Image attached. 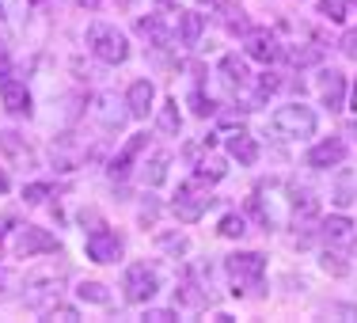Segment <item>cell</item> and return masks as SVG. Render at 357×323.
Instances as JSON below:
<instances>
[{"label":"cell","instance_id":"obj_2","mask_svg":"<svg viewBox=\"0 0 357 323\" xmlns=\"http://www.w3.org/2000/svg\"><path fill=\"white\" fill-rule=\"evenodd\" d=\"M270 130L282 133L289 141H301V137H312L316 133V110L304 107V103H289V107H278L270 114Z\"/></svg>","mask_w":357,"mask_h":323},{"label":"cell","instance_id":"obj_33","mask_svg":"<svg viewBox=\"0 0 357 323\" xmlns=\"http://www.w3.org/2000/svg\"><path fill=\"white\" fill-rule=\"evenodd\" d=\"M46 316H50V320H65V323H73V320H80V312L69 308V304H54V308H50Z\"/></svg>","mask_w":357,"mask_h":323},{"label":"cell","instance_id":"obj_21","mask_svg":"<svg viewBox=\"0 0 357 323\" xmlns=\"http://www.w3.org/2000/svg\"><path fill=\"white\" fill-rule=\"evenodd\" d=\"M167 164H172V156L167 152H156V156L144 164V172H141V179H144V186H160L167 179Z\"/></svg>","mask_w":357,"mask_h":323},{"label":"cell","instance_id":"obj_15","mask_svg":"<svg viewBox=\"0 0 357 323\" xmlns=\"http://www.w3.org/2000/svg\"><path fill=\"white\" fill-rule=\"evenodd\" d=\"M126 114H130V110H122V103H118L114 96H107V91L96 99V118H99V126H103V130L118 133L126 126Z\"/></svg>","mask_w":357,"mask_h":323},{"label":"cell","instance_id":"obj_12","mask_svg":"<svg viewBox=\"0 0 357 323\" xmlns=\"http://www.w3.org/2000/svg\"><path fill=\"white\" fill-rule=\"evenodd\" d=\"M144 144H149V133H133L130 141H126V149L114 156V164H110V179H126L130 175V167H133V160L144 152Z\"/></svg>","mask_w":357,"mask_h":323},{"label":"cell","instance_id":"obj_27","mask_svg":"<svg viewBox=\"0 0 357 323\" xmlns=\"http://www.w3.org/2000/svg\"><path fill=\"white\" fill-rule=\"evenodd\" d=\"M248 232V220L240 213H225L220 217V236H228V240H240V236Z\"/></svg>","mask_w":357,"mask_h":323},{"label":"cell","instance_id":"obj_7","mask_svg":"<svg viewBox=\"0 0 357 323\" xmlns=\"http://www.w3.org/2000/svg\"><path fill=\"white\" fill-rule=\"evenodd\" d=\"M243 54H248L251 61L270 65V61L282 57V46H278V38H274V31H270V27H251L248 35H243Z\"/></svg>","mask_w":357,"mask_h":323},{"label":"cell","instance_id":"obj_22","mask_svg":"<svg viewBox=\"0 0 357 323\" xmlns=\"http://www.w3.org/2000/svg\"><path fill=\"white\" fill-rule=\"evenodd\" d=\"M220 23H225L232 35H248V15H243V8L240 4H220Z\"/></svg>","mask_w":357,"mask_h":323},{"label":"cell","instance_id":"obj_20","mask_svg":"<svg viewBox=\"0 0 357 323\" xmlns=\"http://www.w3.org/2000/svg\"><path fill=\"white\" fill-rule=\"evenodd\" d=\"M175 296H178V304H186V308H202V304H206V293H202L198 282H194V270H190V274H183Z\"/></svg>","mask_w":357,"mask_h":323},{"label":"cell","instance_id":"obj_17","mask_svg":"<svg viewBox=\"0 0 357 323\" xmlns=\"http://www.w3.org/2000/svg\"><path fill=\"white\" fill-rule=\"evenodd\" d=\"M220 76H225V84L232 91H243L251 84V73H248V65L240 61V54H228V57H220Z\"/></svg>","mask_w":357,"mask_h":323},{"label":"cell","instance_id":"obj_1","mask_svg":"<svg viewBox=\"0 0 357 323\" xmlns=\"http://www.w3.org/2000/svg\"><path fill=\"white\" fill-rule=\"evenodd\" d=\"M225 270H228V282H232V293L243 296L251 289L262 285V274H266V259L259 251H240V255H228L225 259Z\"/></svg>","mask_w":357,"mask_h":323},{"label":"cell","instance_id":"obj_29","mask_svg":"<svg viewBox=\"0 0 357 323\" xmlns=\"http://www.w3.org/2000/svg\"><path fill=\"white\" fill-rule=\"evenodd\" d=\"M198 179H206V183H217V179H225V160H217V156L202 160V164H198Z\"/></svg>","mask_w":357,"mask_h":323},{"label":"cell","instance_id":"obj_38","mask_svg":"<svg viewBox=\"0 0 357 323\" xmlns=\"http://www.w3.org/2000/svg\"><path fill=\"white\" fill-rule=\"evenodd\" d=\"M12 282H15V274H12V270H0V296H4V293H12V289H8Z\"/></svg>","mask_w":357,"mask_h":323},{"label":"cell","instance_id":"obj_30","mask_svg":"<svg viewBox=\"0 0 357 323\" xmlns=\"http://www.w3.org/2000/svg\"><path fill=\"white\" fill-rule=\"evenodd\" d=\"M160 248H164V251H172L175 255V259H178V255H183L186 251V236H178V232H164V236H160Z\"/></svg>","mask_w":357,"mask_h":323},{"label":"cell","instance_id":"obj_32","mask_svg":"<svg viewBox=\"0 0 357 323\" xmlns=\"http://www.w3.org/2000/svg\"><path fill=\"white\" fill-rule=\"evenodd\" d=\"M50 190H54V186H50V183H31V186H27V190H23V198H27V202H31V206H38V202H42V198H46V194H50Z\"/></svg>","mask_w":357,"mask_h":323},{"label":"cell","instance_id":"obj_4","mask_svg":"<svg viewBox=\"0 0 357 323\" xmlns=\"http://www.w3.org/2000/svg\"><path fill=\"white\" fill-rule=\"evenodd\" d=\"M209 206H213V198H209V190H206V179H198V175H194L190 183L178 186V194H175V202H172L175 217L186 220V225L202 220V213H206Z\"/></svg>","mask_w":357,"mask_h":323},{"label":"cell","instance_id":"obj_8","mask_svg":"<svg viewBox=\"0 0 357 323\" xmlns=\"http://www.w3.org/2000/svg\"><path fill=\"white\" fill-rule=\"evenodd\" d=\"M88 259L118 262V259H122V236L110 232V228H96V232H88Z\"/></svg>","mask_w":357,"mask_h":323},{"label":"cell","instance_id":"obj_43","mask_svg":"<svg viewBox=\"0 0 357 323\" xmlns=\"http://www.w3.org/2000/svg\"><path fill=\"white\" fill-rule=\"evenodd\" d=\"M160 4H164V8H175V0H160Z\"/></svg>","mask_w":357,"mask_h":323},{"label":"cell","instance_id":"obj_44","mask_svg":"<svg viewBox=\"0 0 357 323\" xmlns=\"http://www.w3.org/2000/svg\"><path fill=\"white\" fill-rule=\"evenodd\" d=\"M350 137H357V126H350Z\"/></svg>","mask_w":357,"mask_h":323},{"label":"cell","instance_id":"obj_46","mask_svg":"<svg viewBox=\"0 0 357 323\" xmlns=\"http://www.w3.org/2000/svg\"><path fill=\"white\" fill-rule=\"evenodd\" d=\"M209 4H213V0H209Z\"/></svg>","mask_w":357,"mask_h":323},{"label":"cell","instance_id":"obj_10","mask_svg":"<svg viewBox=\"0 0 357 323\" xmlns=\"http://www.w3.org/2000/svg\"><path fill=\"white\" fill-rule=\"evenodd\" d=\"M0 103H4L8 114H31V91L23 80H15V76H4L0 80Z\"/></svg>","mask_w":357,"mask_h":323},{"label":"cell","instance_id":"obj_31","mask_svg":"<svg viewBox=\"0 0 357 323\" xmlns=\"http://www.w3.org/2000/svg\"><path fill=\"white\" fill-rule=\"evenodd\" d=\"M319 213V202L312 198V194H301V198H296V217H304V220H312Z\"/></svg>","mask_w":357,"mask_h":323},{"label":"cell","instance_id":"obj_25","mask_svg":"<svg viewBox=\"0 0 357 323\" xmlns=\"http://www.w3.org/2000/svg\"><path fill=\"white\" fill-rule=\"evenodd\" d=\"M178 126H183V118H178V103H175V99H167V103L160 107V130L172 133V137H175Z\"/></svg>","mask_w":357,"mask_h":323},{"label":"cell","instance_id":"obj_37","mask_svg":"<svg viewBox=\"0 0 357 323\" xmlns=\"http://www.w3.org/2000/svg\"><path fill=\"white\" fill-rule=\"evenodd\" d=\"M194 114H202V118L213 114V103H209V99L202 96V91H194Z\"/></svg>","mask_w":357,"mask_h":323},{"label":"cell","instance_id":"obj_3","mask_svg":"<svg viewBox=\"0 0 357 323\" xmlns=\"http://www.w3.org/2000/svg\"><path fill=\"white\" fill-rule=\"evenodd\" d=\"M88 46H91V54L107 65H122L126 57H130V42H126V35L118 27H110V23H91Z\"/></svg>","mask_w":357,"mask_h":323},{"label":"cell","instance_id":"obj_18","mask_svg":"<svg viewBox=\"0 0 357 323\" xmlns=\"http://www.w3.org/2000/svg\"><path fill=\"white\" fill-rule=\"evenodd\" d=\"M228 156H232V160H240L243 167H251L255 160H259V144H255V137H251V133L236 130L232 137H228Z\"/></svg>","mask_w":357,"mask_h":323},{"label":"cell","instance_id":"obj_39","mask_svg":"<svg viewBox=\"0 0 357 323\" xmlns=\"http://www.w3.org/2000/svg\"><path fill=\"white\" fill-rule=\"evenodd\" d=\"M76 4H80V8H99L103 0H76Z\"/></svg>","mask_w":357,"mask_h":323},{"label":"cell","instance_id":"obj_23","mask_svg":"<svg viewBox=\"0 0 357 323\" xmlns=\"http://www.w3.org/2000/svg\"><path fill=\"white\" fill-rule=\"evenodd\" d=\"M137 31H141V35L152 42V46H167V27H164V20H160V15L137 20Z\"/></svg>","mask_w":357,"mask_h":323},{"label":"cell","instance_id":"obj_14","mask_svg":"<svg viewBox=\"0 0 357 323\" xmlns=\"http://www.w3.org/2000/svg\"><path fill=\"white\" fill-rule=\"evenodd\" d=\"M319 96H323V107L342 110L346 107V76L335 73V69H327L319 76Z\"/></svg>","mask_w":357,"mask_h":323},{"label":"cell","instance_id":"obj_5","mask_svg":"<svg viewBox=\"0 0 357 323\" xmlns=\"http://www.w3.org/2000/svg\"><path fill=\"white\" fill-rule=\"evenodd\" d=\"M12 251L20 255V259H35V255H57V251H61V243H57V236H50L46 228L23 225V228H15Z\"/></svg>","mask_w":357,"mask_h":323},{"label":"cell","instance_id":"obj_36","mask_svg":"<svg viewBox=\"0 0 357 323\" xmlns=\"http://www.w3.org/2000/svg\"><path fill=\"white\" fill-rule=\"evenodd\" d=\"M338 46H342V54H346V57H357V27H354V31H346Z\"/></svg>","mask_w":357,"mask_h":323},{"label":"cell","instance_id":"obj_16","mask_svg":"<svg viewBox=\"0 0 357 323\" xmlns=\"http://www.w3.org/2000/svg\"><path fill=\"white\" fill-rule=\"evenodd\" d=\"M152 99H156V88H152V80H133L130 91H126V107H130L133 118H149Z\"/></svg>","mask_w":357,"mask_h":323},{"label":"cell","instance_id":"obj_28","mask_svg":"<svg viewBox=\"0 0 357 323\" xmlns=\"http://www.w3.org/2000/svg\"><path fill=\"white\" fill-rule=\"evenodd\" d=\"M76 293H80V301H91V304H107L110 301V293H107L103 282H84Z\"/></svg>","mask_w":357,"mask_h":323},{"label":"cell","instance_id":"obj_9","mask_svg":"<svg viewBox=\"0 0 357 323\" xmlns=\"http://www.w3.org/2000/svg\"><path fill=\"white\" fill-rule=\"evenodd\" d=\"M319 236H323V243H327L331 251H346V248H354L357 228H354L350 217H327L323 228H319Z\"/></svg>","mask_w":357,"mask_h":323},{"label":"cell","instance_id":"obj_11","mask_svg":"<svg viewBox=\"0 0 357 323\" xmlns=\"http://www.w3.org/2000/svg\"><path fill=\"white\" fill-rule=\"evenodd\" d=\"M0 152H4L15 167H35V152H31L27 137H20V133H12V130H0Z\"/></svg>","mask_w":357,"mask_h":323},{"label":"cell","instance_id":"obj_26","mask_svg":"<svg viewBox=\"0 0 357 323\" xmlns=\"http://www.w3.org/2000/svg\"><path fill=\"white\" fill-rule=\"evenodd\" d=\"M319 15H327L331 23H342L350 15V0H319Z\"/></svg>","mask_w":357,"mask_h":323},{"label":"cell","instance_id":"obj_41","mask_svg":"<svg viewBox=\"0 0 357 323\" xmlns=\"http://www.w3.org/2000/svg\"><path fill=\"white\" fill-rule=\"evenodd\" d=\"M8 61V50H4V42H0V65H4Z\"/></svg>","mask_w":357,"mask_h":323},{"label":"cell","instance_id":"obj_42","mask_svg":"<svg viewBox=\"0 0 357 323\" xmlns=\"http://www.w3.org/2000/svg\"><path fill=\"white\" fill-rule=\"evenodd\" d=\"M354 110H357V80H354Z\"/></svg>","mask_w":357,"mask_h":323},{"label":"cell","instance_id":"obj_35","mask_svg":"<svg viewBox=\"0 0 357 323\" xmlns=\"http://www.w3.org/2000/svg\"><path fill=\"white\" fill-rule=\"evenodd\" d=\"M144 320H149V323H172L175 312L172 308H149V312H144Z\"/></svg>","mask_w":357,"mask_h":323},{"label":"cell","instance_id":"obj_13","mask_svg":"<svg viewBox=\"0 0 357 323\" xmlns=\"http://www.w3.org/2000/svg\"><path fill=\"white\" fill-rule=\"evenodd\" d=\"M342 160H346V141L342 137H327L308 152V167H335V164H342Z\"/></svg>","mask_w":357,"mask_h":323},{"label":"cell","instance_id":"obj_24","mask_svg":"<svg viewBox=\"0 0 357 323\" xmlns=\"http://www.w3.org/2000/svg\"><path fill=\"white\" fill-rule=\"evenodd\" d=\"M285 57H289V65H296V69H308V65H319L323 54L316 46H289Z\"/></svg>","mask_w":357,"mask_h":323},{"label":"cell","instance_id":"obj_45","mask_svg":"<svg viewBox=\"0 0 357 323\" xmlns=\"http://www.w3.org/2000/svg\"><path fill=\"white\" fill-rule=\"evenodd\" d=\"M0 15H4V4H0Z\"/></svg>","mask_w":357,"mask_h":323},{"label":"cell","instance_id":"obj_19","mask_svg":"<svg viewBox=\"0 0 357 323\" xmlns=\"http://www.w3.org/2000/svg\"><path fill=\"white\" fill-rule=\"evenodd\" d=\"M202 31H206V15L202 12H178V42L183 46H198Z\"/></svg>","mask_w":357,"mask_h":323},{"label":"cell","instance_id":"obj_40","mask_svg":"<svg viewBox=\"0 0 357 323\" xmlns=\"http://www.w3.org/2000/svg\"><path fill=\"white\" fill-rule=\"evenodd\" d=\"M0 194H8V175L0 172Z\"/></svg>","mask_w":357,"mask_h":323},{"label":"cell","instance_id":"obj_6","mask_svg":"<svg viewBox=\"0 0 357 323\" xmlns=\"http://www.w3.org/2000/svg\"><path fill=\"white\" fill-rule=\"evenodd\" d=\"M126 301H133V304H144V301H152V296L160 293V274H156V266H149V262H133L130 270H126Z\"/></svg>","mask_w":357,"mask_h":323},{"label":"cell","instance_id":"obj_34","mask_svg":"<svg viewBox=\"0 0 357 323\" xmlns=\"http://www.w3.org/2000/svg\"><path fill=\"white\" fill-rule=\"evenodd\" d=\"M323 270H327V274H346V262L327 248V255H323Z\"/></svg>","mask_w":357,"mask_h":323}]
</instances>
